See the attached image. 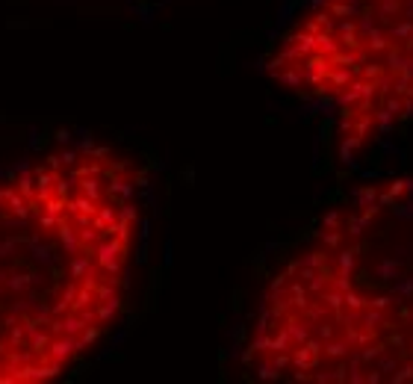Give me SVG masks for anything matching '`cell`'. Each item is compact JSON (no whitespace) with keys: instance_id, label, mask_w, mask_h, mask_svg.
Listing matches in <instances>:
<instances>
[{"instance_id":"cell-3","label":"cell","mask_w":413,"mask_h":384,"mask_svg":"<svg viewBox=\"0 0 413 384\" xmlns=\"http://www.w3.org/2000/svg\"><path fill=\"white\" fill-rule=\"evenodd\" d=\"M345 160L413 124V0H307L263 59Z\"/></svg>"},{"instance_id":"cell-1","label":"cell","mask_w":413,"mask_h":384,"mask_svg":"<svg viewBox=\"0 0 413 384\" xmlns=\"http://www.w3.org/2000/svg\"><path fill=\"white\" fill-rule=\"evenodd\" d=\"M145 189L130 154L89 139L0 172V384L56 381L115 328Z\"/></svg>"},{"instance_id":"cell-2","label":"cell","mask_w":413,"mask_h":384,"mask_svg":"<svg viewBox=\"0 0 413 384\" xmlns=\"http://www.w3.org/2000/svg\"><path fill=\"white\" fill-rule=\"evenodd\" d=\"M239 364L272 384H413V172L313 225L266 281Z\"/></svg>"}]
</instances>
